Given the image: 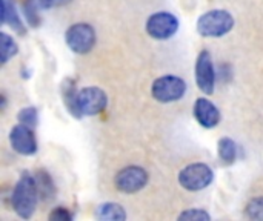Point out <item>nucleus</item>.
Returning a JSON list of instances; mask_svg holds the SVG:
<instances>
[{"label": "nucleus", "instance_id": "nucleus-9", "mask_svg": "<svg viewBox=\"0 0 263 221\" xmlns=\"http://www.w3.org/2000/svg\"><path fill=\"white\" fill-rule=\"evenodd\" d=\"M196 83L203 94H213L216 85V72L211 60V54L208 51H202L196 60Z\"/></svg>", "mask_w": 263, "mask_h": 221}, {"label": "nucleus", "instance_id": "nucleus-10", "mask_svg": "<svg viewBox=\"0 0 263 221\" xmlns=\"http://www.w3.org/2000/svg\"><path fill=\"white\" fill-rule=\"evenodd\" d=\"M9 143L17 154L34 155L37 152V140L32 132V128L26 125H17L9 134Z\"/></svg>", "mask_w": 263, "mask_h": 221}, {"label": "nucleus", "instance_id": "nucleus-1", "mask_svg": "<svg viewBox=\"0 0 263 221\" xmlns=\"http://www.w3.org/2000/svg\"><path fill=\"white\" fill-rule=\"evenodd\" d=\"M37 198H39V189L35 183V177H32L29 172H23L12 191L11 203L12 209L20 218H31L35 206H37Z\"/></svg>", "mask_w": 263, "mask_h": 221}, {"label": "nucleus", "instance_id": "nucleus-17", "mask_svg": "<svg viewBox=\"0 0 263 221\" xmlns=\"http://www.w3.org/2000/svg\"><path fill=\"white\" fill-rule=\"evenodd\" d=\"M0 48H2L0 49V52H2V65L8 63V60L12 58L17 54V51H18L17 43L8 34H5V32L0 34Z\"/></svg>", "mask_w": 263, "mask_h": 221}, {"label": "nucleus", "instance_id": "nucleus-15", "mask_svg": "<svg viewBox=\"0 0 263 221\" xmlns=\"http://www.w3.org/2000/svg\"><path fill=\"white\" fill-rule=\"evenodd\" d=\"M35 183H37V189H39V195L46 198V200H51L55 194V189H54V185H52V180L51 177L45 172V171H39L37 175H35Z\"/></svg>", "mask_w": 263, "mask_h": 221}, {"label": "nucleus", "instance_id": "nucleus-21", "mask_svg": "<svg viewBox=\"0 0 263 221\" xmlns=\"http://www.w3.org/2000/svg\"><path fill=\"white\" fill-rule=\"evenodd\" d=\"M179 220H197V221H208L211 220V215L205 212L203 209H190L185 211L179 215Z\"/></svg>", "mask_w": 263, "mask_h": 221}, {"label": "nucleus", "instance_id": "nucleus-23", "mask_svg": "<svg viewBox=\"0 0 263 221\" xmlns=\"http://www.w3.org/2000/svg\"><path fill=\"white\" fill-rule=\"evenodd\" d=\"M72 218V215L68 212V209L65 208H57L54 209L51 214H49V220H55V221H69Z\"/></svg>", "mask_w": 263, "mask_h": 221}, {"label": "nucleus", "instance_id": "nucleus-3", "mask_svg": "<svg viewBox=\"0 0 263 221\" xmlns=\"http://www.w3.org/2000/svg\"><path fill=\"white\" fill-rule=\"evenodd\" d=\"M214 180L213 169L205 163H193L183 168L179 174V183L182 188L191 192L206 189Z\"/></svg>", "mask_w": 263, "mask_h": 221}, {"label": "nucleus", "instance_id": "nucleus-22", "mask_svg": "<svg viewBox=\"0 0 263 221\" xmlns=\"http://www.w3.org/2000/svg\"><path fill=\"white\" fill-rule=\"evenodd\" d=\"M40 9H48V8H55V6H65L71 3L72 0H32Z\"/></svg>", "mask_w": 263, "mask_h": 221}, {"label": "nucleus", "instance_id": "nucleus-19", "mask_svg": "<svg viewBox=\"0 0 263 221\" xmlns=\"http://www.w3.org/2000/svg\"><path fill=\"white\" fill-rule=\"evenodd\" d=\"M17 120L18 123L22 125H26L29 128H35L37 126V120H39V115H37V109L29 106V108H23L18 115H17Z\"/></svg>", "mask_w": 263, "mask_h": 221}, {"label": "nucleus", "instance_id": "nucleus-8", "mask_svg": "<svg viewBox=\"0 0 263 221\" xmlns=\"http://www.w3.org/2000/svg\"><path fill=\"white\" fill-rule=\"evenodd\" d=\"M116 188L123 194H136L148 183V172L140 166H128L114 178Z\"/></svg>", "mask_w": 263, "mask_h": 221}, {"label": "nucleus", "instance_id": "nucleus-20", "mask_svg": "<svg viewBox=\"0 0 263 221\" xmlns=\"http://www.w3.org/2000/svg\"><path fill=\"white\" fill-rule=\"evenodd\" d=\"M40 8L32 2V0H25L23 2V14L28 20V23L31 26H39L40 23V17H39V11Z\"/></svg>", "mask_w": 263, "mask_h": 221}, {"label": "nucleus", "instance_id": "nucleus-4", "mask_svg": "<svg viewBox=\"0 0 263 221\" xmlns=\"http://www.w3.org/2000/svg\"><path fill=\"white\" fill-rule=\"evenodd\" d=\"M186 92V83L177 75H163L153 83L151 94L160 103H173L180 100Z\"/></svg>", "mask_w": 263, "mask_h": 221}, {"label": "nucleus", "instance_id": "nucleus-6", "mask_svg": "<svg viewBox=\"0 0 263 221\" xmlns=\"http://www.w3.org/2000/svg\"><path fill=\"white\" fill-rule=\"evenodd\" d=\"M179 29V20L170 12H156L146 20V32L154 40H168Z\"/></svg>", "mask_w": 263, "mask_h": 221}, {"label": "nucleus", "instance_id": "nucleus-13", "mask_svg": "<svg viewBox=\"0 0 263 221\" xmlns=\"http://www.w3.org/2000/svg\"><path fill=\"white\" fill-rule=\"evenodd\" d=\"M96 217L102 221H123L126 218V212L117 203H103L97 208Z\"/></svg>", "mask_w": 263, "mask_h": 221}, {"label": "nucleus", "instance_id": "nucleus-16", "mask_svg": "<svg viewBox=\"0 0 263 221\" xmlns=\"http://www.w3.org/2000/svg\"><path fill=\"white\" fill-rule=\"evenodd\" d=\"M62 91H63V97H65V105L69 109V112L74 117H82L80 112H79V108H77V92H76V88H74L72 82L66 80L63 83V86H62Z\"/></svg>", "mask_w": 263, "mask_h": 221}, {"label": "nucleus", "instance_id": "nucleus-7", "mask_svg": "<svg viewBox=\"0 0 263 221\" xmlns=\"http://www.w3.org/2000/svg\"><path fill=\"white\" fill-rule=\"evenodd\" d=\"M108 105L106 94L96 86L85 88L77 92V108L80 115H97Z\"/></svg>", "mask_w": 263, "mask_h": 221}, {"label": "nucleus", "instance_id": "nucleus-5", "mask_svg": "<svg viewBox=\"0 0 263 221\" xmlns=\"http://www.w3.org/2000/svg\"><path fill=\"white\" fill-rule=\"evenodd\" d=\"M69 49L76 54H88L96 45V31L88 23H76L65 32Z\"/></svg>", "mask_w": 263, "mask_h": 221}, {"label": "nucleus", "instance_id": "nucleus-14", "mask_svg": "<svg viewBox=\"0 0 263 221\" xmlns=\"http://www.w3.org/2000/svg\"><path fill=\"white\" fill-rule=\"evenodd\" d=\"M217 154H219V158L225 165H233L237 157V145L234 143V140L228 137L220 138L217 145Z\"/></svg>", "mask_w": 263, "mask_h": 221}, {"label": "nucleus", "instance_id": "nucleus-12", "mask_svg": "<svg viewBox=\"0 0 263 221\" xmlns=\"http://www.w3.org/2000/svg\"><path fill=\"white\" fill-rule=\"evenodd\" d=\"M2 23L9 25L18 34L25 32V26H23V23L15 11V6L11 0H2Z\"/></svg>", "mask_w": 263, "mask_h": 221}, {"label": "nucleus", "instance_id": "nucleus-18", "mask_svg": "<svg viewBox=\"0 0 263 221\" xmlns=\"http://www.w3.org/2000/svg\"><path fill=\"white\" fill-rule=\"evenodd\" d=\"M245 215L250 218V220H263V197H257V198H253L247 208H245Z\"/></svg>", "mask_w": 263, "mask_h": 221}, {"label": "nucleus", "instance_id": "nucleus-2", "mask_svg": "<svg viewBox=\"0 0 263 221\" xmlns=\"http://www.w3.org/2000/svg\"><path fill=\"white\" fill-rule=\"evenodd\" d=\"M234 28L233 15L225 9H211L199 17L197 32L202 37H223Z\"/></svg>", "mask_w": 263, "mask_h": 221}, {"label": "nucleus", "instance_id": "nucleus-11", "mask_svg": "<svg viewBox=\"0 0 263 221\" xmlns=\"http://www.w3.org/2000/svg\"><path fill=\"white\" fill-rule=\"evenodd\" d=\"M194 117L197 123L206 129H213L220 122V112L217 106L208 98H197L194 103Z\"/></svg>", "mask_w": 263, "mask_h": 221}]
</instances>
